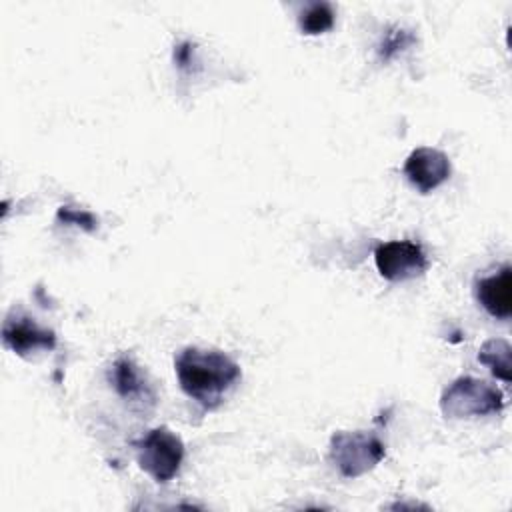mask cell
Wrapping results in <instances>:
<instances>
[{
	"mask_svg": "<svg viewBox=\"0 0 512 512\" xmlns=\"http://www.w3.org/2000/svg\"><path fill=\"white\" fill-rule=\"evenodd\" d=\"M174 368L184 394L204 410L218 408L240 378V366L228 354L196 346L180 350L174 358Z\"/></svg>",
	"mask_w": 512,
	"mask_h": 512,
	"instance_id": "cell-1",
	"label": "cell"
},
{
	"mask_svg": "<svg viewBox=\"0 0 512 512\" xmlns=\"http://www.w3.org/2000/svg\"><path fill=\"white\" fill-rule=\"evenodd\" d=\"M502 408V392L474 376L456 378L440 396V410L450 420L498 414Z\"/></svg>",
	"mask_w": 512,
	"mask_h": 512,
	"instance_id": "cell-2",
	"label": "cell"
},
{
	"mask_svg": "<svg viewBox=\"0 0 512 512\" xmlns=\"http://www.w3.org/2000/svg\"><path fill=\"white\" fill-rule=\"evenodd\" d=\"M386 454L382 440L372 432H336L330 438V462L344 478L370 472Z\"/></svg>",
	"mask_w": 512,
	"mask_h": 512,
	"instance_id": "cell-3",
	"label": "cell"
},
{
	"mask_svg": "<svg viewBox=\"0 0 512 512\" xmlns=\"http://www.w3.org/2000/svg\"><path fill=\"white\" fill-rule=\"evenodd\" d=\"M138 466L156 482L172 480L184 460V442L166 426L150 430L132 442Z\"/></svg>",
	"mask_w": 512,
	"mask_h": 512,
	"instance_id": "cell-4",
	"label": "cell"
},
{
	"mask_svg": "<svg viewBox=\"0 0 512 512\" xmlns=\"http://www.w3.org/2000/svg\"><path fill=\"white\" fill-rule=\"evenodd\" d=\"M374 262L382 278L404 282L426 272L428 260L420 244L410 240H390L374 250Z\"/></svg>",
	"mask_w": 512,
	"mask_h": 512,
	"instance_id": "cell-5",
	"label": "cell"
},
{
	"mask_svg": "<svg viewBox=\"0 0 512 512\" xmlns=\"http://www.w3.org/2000/svg\"><path fill=\"white\" fill-rule=\"evenodd\" d=\"M2 342L14 354L28 358L38 350H54L56 336L52 330L36 324L34 318L22 312H10L2 326Z\"/></svg>",
	"mask_w": 512,
	"mask_h": 512,
	"instance_id": "cell-6",
	"label": "cell"
},
{
	"mask_svg": "<svg viewBox=\"0 0 512 512\" xmlns=\"http://www.w3.org/2000/svg\"><path fill=\"white\" fill-rule=\"evenodd\" d=\"M404 176L408 182L422 194L432 192L440 184H444L450 176V160L444 152L420 146L410 152L404 162Z\"/></svg>",
	"mask_w": 512,
	"mask_h": 512,
	"instance_id": "cell-7",
	"label": "cell"
},
{
	"mask_svg": "<svg viewBox=\"0 0 512 512\" xmlns=\"http://www.w3.org/2000/svg\"><path fill=\"white\" fill-rule=\"evenodd\" d=\"M474 292L482 308L500 320H508L512 314V268L504 264L496 274L476 280Z\"/></svg>",
	"mask_w": 512,
	"mask_h": 512,
	"instance_id": "cell-8",
	"label": "cell"
},
{
	"mask_svg": "<svg viewBox=\"0 0 512 512\" xmlns=\"http://www.w3.org/2000/svg\"><path fill=\"white\" fill-rule=\"evenodd\" d=\"M108 380L116 394L132 404H154V390L146 382L140 368L134 364L130 356H120L114 360Z\"/></svg>",
	"mask_w": 512,
	"mask_h": 512,
	"instance_id": "cell-9",
	"label": "cell"
},
{
	"mask_svg": "<svg viewBox=\"0 0 512 512\" xmlns=\"http://www.w3.org/2000/svg\"><path fill=\"white\" fill-rule=\"evenodd\" d=\"M510 356H512V346L508 340L504 338H492L486 340L480 346L478 352V360L490 368V372L502 380V382H510L512 380V364H510Z\"/></svg>",
	"mask_w": 512,
	"mask_h": 512,
	"instance_id": "cell-10",
	"label": "cell"
},
{
	"mask_svg": "<svg viewBox=\"0 0 512 512\" xmlns=\"http://www.w3.org/2000/svg\"><path fill=\"white\" fill-rule=\"evenodd\" d=\"M298 26L302 34L316 36L334 26V10L328 2H312L308 4L300 16H298Z\"/></svg>",
	"mask_w": 512,
	"mask_h": 512,
	"instance_id": "cell-11",
	"label": "cell"
},
{
	"mask_svg": "<svg viewBox=\"0 0 512 512\" xmlns=\"http://www.w3.org/2000/svg\"><path fill=\"white\" fill-rule=\"evenodd\" d=\"M414 34L410 32V30H404V28H398V26H394V28H390L384 36H382V40H380V44H378V58L380 60H384V62H388V60H392L396 54H400V52H404L410 44H414Z\"/></svg>",
	"mask_w": 512,
	"mask_h": 512,
	"instance_id": "cell-12",
	"label": "cell"
},
{
	"mask_svg": "<svg viewBox=\"0 0 512 512\" xmlns=\"http://www.w3.org/2000/svg\"><path fill=\"white\" fill-rule=\"evenodd\" d=\"M56 220L60 224H74V226H80L84 228L86 232H94L96 226H98V220L94 214H90L88 210H76L72 206H60L58 212H56Z\"/></svg>",
	"mask_w": 512,
	"mask_h": 512,
	"instance_id": "cell-13",
	"label": "cell"
},
{
	"mask_svg": "<svg viewBox=\"0 0 512 512\" xmlns=\"http://www.w3.org/2000/svg\"><path fill=\"white\" fill-rule=\"evenodd\" d=\"M192 54H194V46L190 42H182L174 48V62L180 68H188L192 64Z\"/></svg>",
	"mask_w": 512,
	"mask_h": 512,
	"instance_id": "cell-14",
	"label": "cell"
}]
</instances>
